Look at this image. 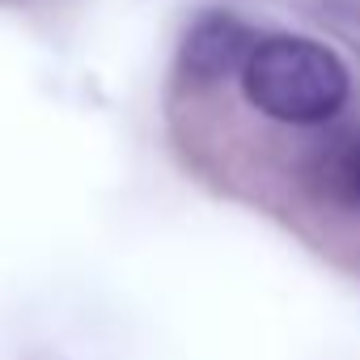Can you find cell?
<instances>
[{
  "label": "cell",
  "instance_id": "6da1fadb",
  "mask_svg": "<svg viewBox=\"0 0 360 360\" xmlns=\"http://www.w3.org/2000/svg\"><path fill=\"white\" fill-rule=\"evenodd\" d=\"M242 81L246 98L280 123H322L347 98V68L339 56L297 34L263 39Z\"/></svg>",
  "mask_w": 360,
  "mask_h": 360
},
{
  "label": "cell",
  "instance_id": "7a4b0ae2",
  "mask_svg": "<svg viewBox=\"0 0 360 360\" xmlns=\"http://www.w3.org/2000/svg\"><path fill=\"white\" fill-rule=\"evenodd\" d=\"M255 47H259L255 34L238 18L208 13V18H200L191 26V34L183 43V64H187V72H195L204 81H221V77L246 72Z\"/></svg>",
  "mask_w": 360,
  "mask_h": 360
},
{
  "label": "cell",
  "instance_id": "3957f363",
  "mask_svg": "<svg viewBox=\"0 0 360 360\" xmlns=\"http://www.w3.org/2000/svg\"><path fill=\"white\" fill-rule=\"evenodd\" d=\"M339 191H343L352 204H360V144H352V153H347L343 165H339Z\"/></svg>",
  "mask_w": 360,
  "mask_h": 360
}]
</instances>
